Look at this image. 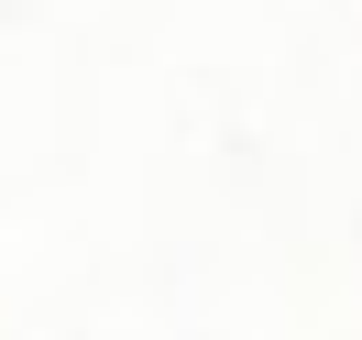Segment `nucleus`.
<instances>
[]
</instances>
